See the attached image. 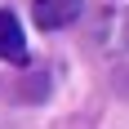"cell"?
<instances>
[{
  "label": "cell",
  "mask_w": 129,
  "mask_h": 129,
  "mask_svg": "<svg viewBox=\"0 0 129 129\" xmlns=\"http://www.w3.org/2000/svg\"><path fill=\"white\" fill-rule=\"evenodd\" d=\"M31 5H36V27H45V31L71 27L85 9V0H31Z\"/></svg>",
  "instance_id": "obj_1"
},
{
  "label": "cell",
  "mask_w": 129,
  "mask_h": 129,
  "mask_svg": "<svg viewBox=\"0 0 129 129\" xmlns=\"http://www.w3.org/2000/svg\"><path fill=\"white\" fill-rule=\"evenodd\" d=\"M0 58H9V62H27V36H22V22H18L9 9H0Z\"/></svg>",
  "instance_id": "obj_2"
}]
</instances>
